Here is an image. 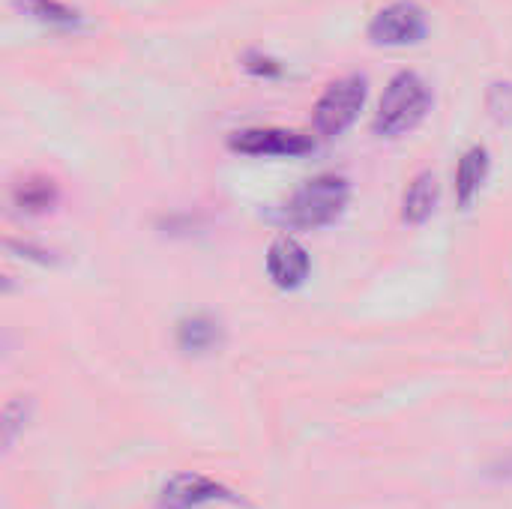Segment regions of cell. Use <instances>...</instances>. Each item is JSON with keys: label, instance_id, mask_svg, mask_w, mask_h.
I'll return each mask as SVG.
<instances>
[{"label": "cell", "instance_id": "obj_1", "mask_svg": "<svg viewBox=\"0 0 512 509\" xmlns=\"http://www.w3.org/2000/svg\"><path fill=\"white\" fill-rule=\"evenodd\" d=\"M351 201V183L342 174H318L306 180L282 207V219L291 228L318 231L333 225Z\"/></svg>", "mask_w": 512, "mask_h": 509}, {"label": "cell", "instance_id": "obj_2", "mask_svg": "<svg viewBox=\"0 0 512 509\" xmlns=\"http://www.w3.org/2000/svg\"><path fill=\"white\" fill-rule=\"evenodd\" d=\"M429 108H432V90H429L426 78L411 69L396 72L381 96L372 129L381 138H399V135L417 129L423 123V117L429 114Z\"/></svg>", "mask_w": 512, "mask_h": 509}, {"label": "cell", "instance_id": "obj_3", "mask_svg": "<svg viewBox=\"0 0 512 509\" xmlns=\"http://www.w3.org/2000/svg\"><path fill=\"white\" fill-rule=\"evenodd\" d=\"M366 96H369L366 75H345V78L333 81L315 105V114H312L315 132L321 138H339L360 117Z\"/></svg>", "mask_w": 512, "mask_h": 509}, {"label": "cell", "instance_id": "obj_4", "mask_svg": "<svg viewBox=\"0 0 512 509\" xmlns=\"http://www.w3.org/2000/svg\"><path fill=\"white\" fill-rule=\"evenodd\" d=\"M207 504H240V495L204 474L186 471L162 486L156 509H201Z\"/></svg>", "mask_w": 512, "mask_h": 509}, {"label": "cell", "instance_id": "obj_5", "mask_svg": "<svg viewBox=\"0 0 512 509\" xmlns=\"http://www.w3.org/2000/svg\"><path fill=\"white\" fill-rule=\"evenodd\" d=\"M426 30V12L414 0H396L372 18L369 39L375 45H414L426 36Z\"/></svg>", "mask_w": 512, "mask_h": 509}, {"label": "cell", "instance_id": "obj_6", "mask_svg": "<svg viewBox=\"0 0 512 509\" xmlns=\"http://www.w3.org/2000/svg\"><path fill=\"white\" fill-rule=\"evenodd\" d=\"M228 147L243 156H306L315 150V141L303 132L276 129V126H252L240 129L228 138Z\"/></svg>", "mask_w": 512, "mask_h": 509}, {"label": "cell", "instance_id": "obj_7", "mask_svg": "<svg viewBox=\"0 0 512 509\" xmlns=\"http://www.w3.org/2000/svg\"><path fill=\"white\" fill-rule=\"evenodd\" d=\"M312 261L309 252L294 240V237H276L267 249V273L273 279V285L294 291L309 279Z\"/></svg>", "mask_w": 512, "mask_h": 509}, {"label": "cell", "instance_id": "obj_8", "mask_svg": "<svg viewBox=\"0 0 512 509\" xmlns=\"http://www.w3.org/2000/svg\"><path fill=\"white\" fill-rule=\"evenodd\" d=\"M438 201H441V183L432 171H420L411 186L405 189V198H402V219L408 225H423L435 216L438 210Z\"/></svg>", "mask_w": 512, "mask_h": 509}, {"label": "cell", "instance_id": "obj_9", "mask_svg": "<svg viewBox=\"0 0 512 509\" xmlns=\"http://www.w3.org/2000/svg\"><path fill=\"white\" fill-rule=\"evenodd\" d=\"M489 168H492V156L483 144L471 147L459 159V165H456V201H459V207L474 204V198L480 195V189L489 177Z\"/></svg>", "mask_w": 512, "mask_h": 509}, {"label": "cell", "instance_id": "obj_10", "mask_svg": "<svg viewBox=\"0 0 512 509\" xmlns=\"http://www.w3.org/2000/svg\"><path fill=\"white\" fill-rule=\"evenodd\" d=\"M222 345V324L210 315H189L177 327V348L183 354L201 357Z\"/></svg>", "mask_w": 512, "mask_h": 509}, {"label": "cell", "instance_id": "obj_11", "mask_svg": "<svg viewBox=\"0 0 512 509\" xmlns=\"http://www.w3.org/2000/svg\"><path fill=\"white\" fill-rule=\"evenodd\" d=\"M21 12H27L33 21L51 27V30H63V33H78L84 27V15L75 6H66L60 0H18Z\"/></svg>", "mask_w": 512, "mask_h": 509}, {"label": "cell", "instance_id": "obj_12", "mask_svg": "<svg viewBox=\"0 0 512 509\" xmlns=\"http://www.w3.org/2000/svg\"><path fill=\"white\" fill-rule=\"evenodd\" d=\"M57 198H60V192H57L54 180H48V177H27V180L15 183V189H12V204L30 216L51 210L57 204Z\"/></svg>", "mask_w": 512, "mask_h": 509}, {"label": "cell", "instance_id": "obj_13", "mask_svg": "<svg viewBox=\"0 0 512 509\" xmlns=\"http://www.w3.org/2000/svg\"><path fill=\"white\" fill-rule=\"evenodd\" d=\"M30 414H33V402H30V399L15 396V399L6 402V408H3V447H6V450L15 447L18 435L27 429Z\"/></svg>", "mask_w": 512, "mask_h": 509}, {"label": "cell", "instance_id": "obj_14", "mask_svg": "<svg viewBox=\"0 0 512 509\" xmlns=\"http://www.w3.org/2000/svg\"><path fill=\"white\" fill-rule=\"evenodd\" d=\"M243 69L252 72V75H258V78H279L285 72V66L276 57L261 54V51H246L243 54Z\"/></svg>", "mask_w": 512, "mask_h": 509}, {"label": "cell", "instance_id": "obj_15", "mask_svg": "<svg viewBox=\"0 0 512 509\" xmlns=\"http://www.w3.org/2000/svg\"><path fill=\"white\" fill-rule=\"evenodd\" d=\"M489 111L495 120H510L512 117V84L510 81H501V84H492L489 90Z\"/></svg>", "mask_w": 512, "mask_h": 509}, {"label": "cell", "instance_id": "obj_16", "mask_svg": "<svg viewBox=\"0 0 512 509\" xmlns=\"http://www.w3.org/2000/svg\"><path fill=\"white\" fill-rule=\"evenodd\" d=\"M492 477L501 480V483H512V453L510 456H504V459L492 468Z\"/></svg>", "mask_w": 512, "mask_h": 509}]
</instances>
